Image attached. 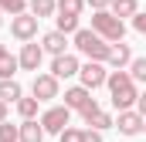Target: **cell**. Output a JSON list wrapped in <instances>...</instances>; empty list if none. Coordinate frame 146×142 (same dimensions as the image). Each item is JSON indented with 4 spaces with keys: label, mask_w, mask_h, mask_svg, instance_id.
<instances>
[{
    "label": "cell",
    "mask_w": 146,
    "mask_h": 142,
    "mask_svg": "<svg viewBox=\"0 0 146 142\" xmlns=\"http://www.w3.org/2000/svg\"><path fill=\"white\" fill-rule=\"evenodd\" d=\"M106 85H109V91H112V105L119 108V112H122V108H129V105H136L139 91H136V81H133V74H129L126 68L109 71Z\"/></svg>",
    "instance_id": "6da1fadb"
},
{
    "label": "cell",
    "mask_w": 146,
    "mask_h": 142,
    "mask_svg": "<svg viewBox=\"0 0 146 142\" xmlns=\"http://www.w3.org/2000/svg\"><path fill=\"white\" fill-rule=\"evenodd\" d=\"M75 47H78V54H85L88 61H106L109 51H112V44L99 34V31H85V27L75 31Z\"/></svg>",
    "instance_id": "7a4b0ae2"
},
{
    "label": "cell",
    "mask_w": 146,
    "mask_h": 142,
    "mask_svg": "<svg viewBox=\"0 0 146 142\" xmlns=\"http://www.w3.org/2000/svg\"><path fill=\"white\" fill-rule=\"evenodd\" d=\"M92 31H99L109 44H115V41H122V34H126V24H122V17H115L112 10H95V14H92Z\"/></svg>",
    "instance_id": "3957f363"
},
{
    "label": "cell",
    "mask_w": 146,
    "mask_h": 142,
    "mask_svg": "<svg viewBox=\"0 0 146 142\" xmlns=\"http://www.w3.org/2000/svg\"><path fill=\"white\" fill-rule=\"evenodd\" d=\"M37 20L31 10H24V14H14V20H10V34L17 37V41H34L37 37Z\"/></svg>",
    "instance_id": "277c9868"
},
{
    "label": "cell",
    "mask_w": 146,
    "mask_h": 142,
    "mask_svg": "<svg viewBox=\"0 0 146 142\" xmlns=\"http://www.w3.org/2000/svg\"><path fill=\"white\" fill-rule=\"evenodd\" d=\"M68 122H72V108L68 105H54V108H48L41 115L44 132H54V135H61V129H68Z\"/></svg>",
    "instance_id": "5b68a950"
},
{
    "label": "cell",
    "mask_w": 146,
    "mask_h": 142,
    "mask_svg": "<svg viewBox=\"0 0 146 142\" xmlns=\"http://www.w3.org/2000/svg\"><path fill=\"white\" fill-rule=\"evenodd\" d=\"M78 74H82V85H85V88H92V91H95V88H102V85H106V78H109V71H106L102 61H88V64H82Z\"/></svg>",
    "instance_id": "8992f818"
},
{
    "label": "cell",
    "mask_w": 146,
    "mask_h": 142,
    "mask_svg": "<svg viewBox=\"0 0 146 142\" xmlns=\"http://www.w3.org/2000/svg\"><path fill=\"white\" fill-rule=\"evenodd\" d=\"M31 95L37 102H48V98H58V78L54 74H34V85H31Z\"/></svg>",
    "instance_id": "52a82bcc"
},
{
    "label": "cell",
    "mask_w": 146,
    "mask_h": 142,
    "mask_svg": "<svg viewBox=\"0 0 146 142\" xmlns=\"http://www.w3.org/2000/svg\"><path fill=\"white\" fill-rule=\"evenodd\" d=\"M143 115H139V112H129V108H122V112H119V122H115V129H119V132H122V135H139V132H143Z\"/></svg>",
    "instance_id": "ba28073f"
},
{
    "label": "cell",
    "mask_w": 146,
    "mask_h": 142,
    "mask_svg": "<svg viewBox=\"0 0 146 142\" xmlns=\"http://www.w3.org/2000/svg\"><path fill=\"white\" fill-rule=\"evenodd\" d=\"M78 58L75 54H54V61H51V74L61 81V78H72V74H78Z\"/></svg>",
    "instance_id": "9c48e42d"
},
{
    "label": "cell",
    "mask_w": 146,
    "mask_h": 142,
    "mask_svg": "<svg viewBox=\"0 0 146 142\" xmlns=\"http://www.w3.org/2000/svg\"><path fill=\"white\" fill-rule=\"evenodd\" d=\"M82 118H85L92 129H99V132H102V129H109V125H115V122H112V115H109V112H102L95 102H88V105L82 108Z\"/></svg>",
    "instance_id": "30bf717a"
},
{
    "label": "cell",
    "mask_w": 146,
    "mask_h": 142,
    "mask_svg": "<svg viewBox=\"0 0 146 142\" xmlns=\"http://www.w3.org/2000/svg\"><path fill=\"white\" fill-rule=\"evenodd\" d=\"M41 58H44V47L41 44H31V41H24V47H21V68L24 71H37L41 68Z\"/></svg>",
    "instance_id": "8fae6325"
},
{
    "label": "cell",
    "mask_w": 146,
    "mask_h": 142,
    "mask_svg": "<svg viewBox=\"0 0 146 142\" xmlns=\"http://www.w3.org/2000/svg\"><path fill=\"white\" fill-rule=\"evenodd\" d=\"M106 61L112 64V71H119V68H129V64H133V51H129V44H122V41H115Z\"/></svg>",
    "instance_id": "7c38bea8"
},
{
    "label": "cell",
    "mask_w": 146,
    "mask_h": 142,
    "mask_svg": "<svg viewBox=\"0 0 146 142\" xmlns=\"http://www.w3.org/2000/svg\"><path fill=\"white\" fill-rule=\"evenodd\" d=\"M88 102H95V98H92V88H85V85H75V88L65 91V105L68 108H78V112H82Z\"/></svg>",
    "instance_id": "4fadbf2b"
},
{
    "label": "cell",
    "mask_w": 146,
    "mask_h": 142,
    "mask_svg": "<svg viewBox=\"0 0 146 142\" xmlns=\"http://www.w3.org/2000/svg\"><path fill=\"white\" fill-rule=\"evenodd\" d=\"M65 44H68V37H65V31H58V27L41 37V47H44L48 54H65Z\"/></svg>",
    "instance_id": "5bb4252c"
},
{
    "label": "cell",
    "mask_w": 146,
    "mask_h": 142,
    "mask_svg": "<svg viewBox=\"0 0 146 142\" xmlns=\"http://www.w3.org/2000/svg\"><path fill=\"white\" fill-rule=\"evenodd\" d=\"M21 142H44V125L34 118H24L21 122Z\"/></svg>",
    "instance_id": "9a60e30c"
},
{
    "label": "cell",
    "mask_w": 146,
    "mask_h": 142,
    "mask_svg": "<svg viewBox=\"0 0 146 142\" xmlns=\"http://www.w3.org/2000/svg\"><path fill=\"white\" fill-rule=\"evenodd\" d=\"M24 91H21V85H17V78H0V98L3 102H17Z\"/></svg>",
    "instance_id": "2e32d148"
},
{
    "label": "cell",
    "mask_w": 146,
    "mask_h": 142,
    "mask_svg": "<svg viewBox=\"0 0 146 142\" xmlns=\"http://www.w3.org/2000/svg\"><path fill=\"white\" fill-rule=\"evenodd\" d=\"M27 7H31L34 17H51V14L58 10V0H31Z\"/></svg>",
    "instance_id": "e0dca14e"
},
{
    "label": "cell",
    "mask_w": 146,
    "mask_h": 142,
    "mask_svg": "<svg viewBox=\"0 0 146 142\" xmlns=\"http://www.w3.org/2000/svg\"><path fill=\"white\" fill-rule=\"evenodd\" d=\"M136 10H139L136 0H112V14H115V17H133Z\"/></svg>",
    "instance_id": "ac0fdd59"
},
{
    "label": "cell",
    "mask_w": 146,
    "mask_h": 142,
    "mask_svg": "<svg viewBox=\"0 0 146 142\" xmlns=\"http://www.w3.org/2000/svg\"><path fill=\"white\" fill-rule=\"evenodd\" d=\"M17 68H21V61L7 51V54L0 58V78H14V74H17Z\"/></svg>",
    "instance_id": "d6986e66"
},
{
    "label": "cell",
    "mask_w": 146,
    "mask_h": 142,
    "mask_svg": "<svg viewBox=\"0 0 146 142\" xmlns=\"http://www.w3.org/2000/svg\"><path fill=\"white\" fill-rule=\"evenodd\" d=\"M17 112H21V118H34L37 115V98L34 95H31V98L21 95V98H17Z\"/></svg>",
    "instance_id": "ffe728a7"
},
{
    "label": "cell",
    "mask_w": 146,
    "mask_h": 142,
    "mask_svg": "<svg viewBox=\"0 0 146 142\" xmlns=\"http://www.w3.org/2000/svg\"><path fill=\"white\" fill-rule=\"evenodd\" d=\"M0 142H21V125H10L3 118L0 122Z\"/></svg>",
    "instance_id": "44dd1931"
},
{
    "label": "cell",
    "mask_w": 146,
    "mask_h": 142,
    "mask_svg": "<svg viewBox=\"0 0 146 142\" xmlns=\"http://www.w3.org/2000/svg\"><path fill=\"white\" fill-rule=\"evenodd\" d=\"M82 7H85V0H58V14H75V17H82Z\"/></svg>",
    "instance_id": "7402d4cb"
},
{
    "label": "cell",
    "mask_w": 146,
    "mask_h": 142,
    "mask_svg": "<svg viewBox=\"0 0 146 142\" xmlns=\"http://www.w3.org/2000/svg\"><path fill=\"white\" fill-rule=\"evenodd\" d=\"M58 31L75 34V31H78V17H75V14H58Z\"/></svg>",
    "instance_id": "603a6c76"
},
{
    "label": "cell",
    "mask_w": 146,
    "mask_h": 142,
    "mask_svg": "<svg viewBox=\"0 0 146 142\" xmlns=\"http://www.w3.org/2000/svg\"><path fill=\"white\" fill-rule=\"evenodd\" d=\"M129 74H133V81H146V58H133Z\"/></svg>",
    "instance_id": "cb8c5ba5"
},
{
    "label": "cell",
    "mask_w": 146,
    "mask_h": 142,
    "mask_svg": "<svg viewBox=\"0 0 146 142\" xmlns=\"http://www.w3.org/2000/svg\"><path fill=\"white\" fill-rule=\"evenodd\" d=\"M0 10H7L10 17L14 14H24L27 10V0H0Z\"/></svg>",
    "instance_id": "d4e9b609"
},
{
    "label": "cell",
    "mask_w": 146,
    "mask_h": 142,
    "mask_svg": "<svg viewBox=\"0 0 146 142\" xmlns=\"http://www.w3.org/2000/svg\"><path fill=\"white\" fill-rule=\"evenodd\" d=\"M85 132H78V129H61V142H82Z\"/></svg>",
    "instance_id": "484cf974"
},
{
    "label": "cell",
    "mask_w": 146,
    "mask_h": 142,
    "mask_svg": "<svg viewBox=\"0 0 146 142\" xmlns=\"http://www.w3.org/2000/svg\"><path fill=\"white\" fill-rule=\"evenodd\" d=\"M133 27H136L139 34H146V14H139V10L133 14Z\"/></svg>",
    "instance_id": "4316f807"
},
{
    "label": "cell",
    "mask_w": 146,
    "mask_h": 142,
    "mask_svg": "<svg viewBox=\"0 0 146 142\" xmlns=\"http://www.w3.org/2000/svg\"><path fill=\"white\" fill-rule=\"evenodd\" d=\"M82 142H102V132H99V129H88V132L82 135Z\"/></svg>",
    "instance_id": "83f0119b"
},
{
    "label": "cell",
    "mask_w": 146,
    "mask_h": 142,
    "mask_svg": "<svg viewBox=\"0 0 146 142\" xmlns=\"http://www.w3.org/2000/svg\"><path fill=\"white\" fill-rule=\"evenodd\" d=\"M136 112H139V115H143V118H146V91H143V95H139V98H136Z\"/></svg>",
    "instance_id": "f1b7e54d"
},
{
    "label": "cell",
    "mask_w": 146,
    "mask_h": 142,
    "mask_svg": "<svg viewBox=\"0 0 146 142\" xmlns=\"http://www.w3.org/2000/svg\"><path fill=\"white\" fill-rule=\"evenodd\" d=\"M85 3H92V7H95V10H106V7H109L112 0H85Z\"/></svg>",
    "instance_id": "f546056e"
},
{
    "label": "cell",
    "mask_w": 146,
    "mask_h": 142,
    "mask_svg": "<svg viewBox=\"0 0 146 142\" xmlns=\"http://www.w3.org/2000/svg\"><path fill=\"white\" fill-rule=\"evenodd\" d=\"M7 105H10V102H3V98H0V122L7 118Z\"/></svg>",
    "instance_id": "4dcf8cb0"
},
{
    "label": "cell",
    "mask_w": 146,
    "mask_h": 142,
    "mask_svg": "<svg viewBox=\"0 0 146 142\" xmlns=\"http://www.w3.org/2000/svg\"><path fill=\"white\" fill-rule=\"evenodd\" d=\"M3 54H7V47H3V44H0V58H3Z\"/></svg>",
    "instance_id": "1f68e13d"
},
{
    "label": "cell",
    "mask_w": 146,
    "mask_h": 142,
    "mask_svg": "<svg viewBox=\"0 0 146 142\" xmlns=\"http://www.w3.org/2000/svg\"><path fill=\"white\" fill-rule=\"evenodd\" d=\"M0 27H3V17H0Z\"/></svg>",
    "instance_id": "d6a6232c"
},
{
    "label": "cell",
    "mask_w": 146,
    "mask_h": 142,
    "mask_svg": "<svg viewBox=\"0 0 146 142\" xmlns=\"http://www.w3.org/2000/svg\"><path fill=\"white\" fill-rule=\"evenodd\" d=\"M143 132H146V122H143Z\"/></svg>",
    "instance_id": "836d02e7"
}]
</instances>
